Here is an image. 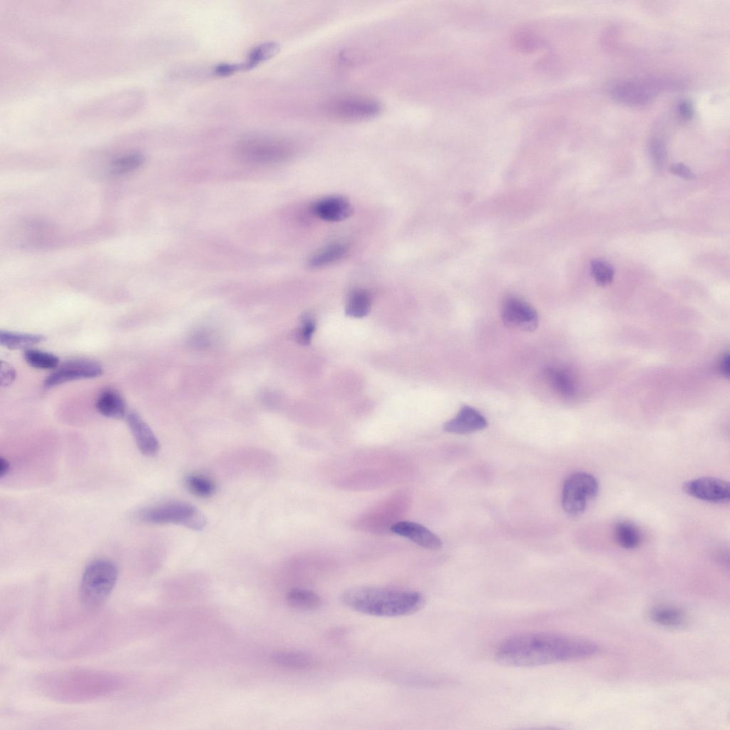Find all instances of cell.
<instances>
[{
  "label": "cell",
  "mask_w": 730,
  "mask_h": 730,
  "mask_svg": "<svg viewBox=\"0 0 730 730\" xmlns=\"http://www.w3.org/2000/svg\"><path fill=\"white\" fill-rule=\"evenodd\" d=\"M192 343L197 347L205 346L208 341L204 334L195 335L192 340Z\"/></svg>",
  "instance_id": "obj_37"
},
{
  "label": "cell",
  "mask_w": 730,
  "mask_h": 730,
  "mask_svg": "<svg viewBox=\"0 0 730 730\" xmlns=\"http://www.w3.org/2000/svg\"><path fill=\"white\" fill-rule=\"evenodd\" d=\"M144 161V157L139 153H132L120 156L113 160L110 166L112 175H122L135 170Z\"/></svg>",
  "instance_id": "obj_27"
},
{
  "label": "cell",
  "mask_w": 730,
  "mask_h": 730,
  "mask_svg": "<svg viewBox=\"0 0 730 730\" xmlns=\"http://www.w3.org/2000/svg\"><path fill=\"white\" fill-rule=\"evenodd\" d=\"M669 170L672 173L679 176L683 179L694 180L696 178L694 173L687 166L682 163L672 165Z\"/></svg>",
  "instance_id": "obj_33"
},
{
  "label": "cell",
  "mask_w": 730,
  "mask_h": 730,
  "mask_svg": "<svg viewBox=\"0 0 730 730\" xmlns=\"http://www.w3.org/2000/svg\"><path fill=\"white\" fill-rule=\"evenodd\" d=\"M371 305L369 293L364 289H356L348 297L345 312L350 317L360 318L368 314Z\"/></svg>",
  "instance_id": "obj_23"
},
{
  "label": "cell",
  "mask_w": 730,
  "mask_h": 730,
  "mask_svg": "<svg viewBox=\"0 0 730 730\" xmlns=\"http://www.w3.org/2000/svg\"><path fill=\"white\" fill-rule=\"evenodd\" d=\"M590 272L596 283L601 286L610 284L614 277V269L606 261L593 259L590 264Z\"/></svg>",
  "instance_id": "obj_29"
},
{
  "label": "cell",
  "mask_w": 730,
  "mask_h": 730,
  "mask_svg": "<svg viewBox=\"0 0 730 730\" xmlns=\"http://www.w3.org/2000/svg\"><path fill=\"white\" fill-rule=\"evenodd\" d=\"M649 153L654 164L657 167H661L665 160L666 149L663 141L660 138H655L652 139L649 143Z\"/></svg>",
  "instance_id": "obj_31"
},
{
  "label": "cell",
  "mask_w": 730,
  "mask_h": 730,
  "mask_svg": "<svg viewBox=\"0 0 730 730\" xmlns=\"http://www.w3.org/2000/svg\"><path fill=\"white\" fill-rule=\"evenodd\" d=\"M651 619L656 623L669 627H679L685 621L684 612L674 607H658L652 610Z\"/></svg>",
  "instance_id": "obj_24"
},
{
  "label": "cell",
  "mask_w": 730,
  "mask_h": 730,
  "mask_svg": "<svg viewBox=\"0 0 730 730\" xmlns=\"http://www.w3.org/2000/svg\"><path fill=\"white\" fill-rule=\"evenodd\" d=\"M347 250L344 244L332 243L315 252L308 259L307 266L310 269H319L329 265L344 258Z\"/></svg>",
  "instance_id": "obj_19"
},
{
  "label": "cell",
  "mask_w": 730,
  "mask_h": 730,
  "mask_svg": "<svg viewBox=\"0 0 730 730\" xmlns=\"http://www.w3.org/2000/svg\"><path fill=\"white\" fill-rule=\"evenodd\" d=\"M341 600L345 606L358 612L384 617L413 614L425 602L423 595L417 591L372 586L347 589L342 592Z\"/></svg>",
  "instance_id": "obj_2"
},
{
  "label": "cell",
  "mask_w": 730,
  "mask_h": 730,
  "mask_svg": "<svg viewBox=\"0 0 730 730\" xmlns=\"http://www.w3.org/2000/svg\"><path fill=\"white\" fill-rule=\"evenodd\" d=\"M10 471V463L8 460L4 457L0 458V478H2L6 476Z\"/></svg>",
  "instance_id": "obj_36"
},
{
  "label": "cell",
  "mask_w": 730,
  "mask_h": 730,
  "mask_svg": "<svg viewBox=\"0 0 730 730\" xmlns=\"http://www.w3.org/2000/svg\"><path fill=\"white\" fill-rule=\"evenodd\" d=\"M597 479L587 473L577 472L565 480L562 490V505L570 515H578L598 493Z\"/></svg>",
  "instance_id": "obj_6"
},
{
  "label": "cell",
  "mask_w": 730,
  "mask_h": 730,
  "mask_svg": "<svg viewBox=\"0 0 730 730\" xmlns=\"http://www.w3.org/2000/svg\"><path fill=\"white\" fill-rule=\"evenodd\" d=\"M294 151L289 140L273 136L252 135L241 140L237 146V155L252 163L270 164L284 161Z\"/></svg>",
  "instance_id": "obj_4"
},
{
  "label": "cell",
  "mask_w": 730,
  "mask_h": 730,
  "mask_svg": "<svg viewBox=\"0 0 730 730\" xmlns=\"http://www.w3.org/2000/svg\"><path fill=\"white\" fill-rule=\"evenodd\" d=\"M126 420L141 453L148 457L155 456L159 451L160 444L149 426L135 411L128 413Z\"/></svg>",
  "instance_id": "obj_13"
},
{
  "label": "cell",
  "mask_w": 730,
  "mask_h": 730,
  "mask_svg": "<svg viewBox=\"0 0 730 730\" xmlns=\"http://www.w3.org/2000/svg\"><path fill=\"white\" fill-rule=\"evenodd\" d=\"M96 407L101 415L108 418H122L127 415L123 398L113 389H106L99 394Z\"/></svg>",
  "instance_id": "obj_16"
},
{
  "label": "cell",
  "mask_w": 730,
  "mask_h": 730,
  "mask_svg": "<svg viewBox=\"0 0 730 730\" xmlns=\"http://www.w3.org/2000/svg\"><path fill=\"white\" fill-rule=\"evenodd\" d=\"M16 371L14 368L7 362L1 361V386H9L15 379Z\"/></svg>",
  "instance_id": "obj_32"
},
{
  "label": "cell",
  "mask_w": 730,
  "mask_h": 730,
  "mask_svg": "<svg viewBox=\"0 0 730 730\" xmlns=\"http://www.w3.org/2000/svg\"><path fill=\"white\" fill-rule=\"evenodd\" d=\"M26 362L31 366L41 369H51L58 366V358L49 352L27 349L24 353Z\"/></svg>",
  "instance_id": "obj_28"
},
{
  "label": "cell",
  "mask_w": 730,
  "mask_h": 730,
  "mask_svg": "<svg viewBox=\"0 0 730 730\" xmlns=\"http://www.w3.org/2000/svg\"><path fill=\"white\" fill-rule=\"evenodd\" d=\"M659 86V83L652 80H622L612 84L609 92L620 103L639 106L649 103L654 98Z\"/></svg>",
  "instance_id": "obj_8"
},
{
  "label": "cell",
  "mask_w": 730,
  "mask_h": 730,
  "mask_svg": "<svg viewBox=\"0 0 730 730\" xmlns=\"http://www.w3.org/2000/svg\"><path fill=\"white\" fill-rule=\"evenodd\" d=\"M682 489L687 495L709 503H726L730 499L729 484L714 477H701L683 484Z\"/></svg>",
  "instance_id": "obj_11"
},
{
  "label": "cell",
  "mask_w": 730,
  "mask_h": 730,
  "mask_svg": "<svg viewBox=\"0 0 730 730\" xmlns=\"http://www.w3.org/2000/svg\"><path fill=\"white\" fill-rule=\"evenodd\" d=\"M677 113L684 120H689L694 115V108L691 102L683 100L678 104Z\"/></svg>",
  "instance_id": "obj_34"
},
{
  "label": "cell",
  "mask_w": 730,
  "mask_h": 730,
  "mask_svg": "<svg viewBox=\"0 0 730 730\" xmlns=\"http://www.w3.org/2000/svg\"><path fill=\"white\" fill-rule=\"evenodd\" d=\"M186 485L196 496L209 498L215 491V484L209 477L199 473H192L186 478Z\"/></svg>",
  "instance_id": "obj_25"
},
{
  "label": "cell",
  "mask_w": 730,
  "mask_h": 730,
  "mask_svg": "<svg viewBox=\"0 0 730 730\" xmlns=\"http://www.w3.org/2000/svg\"><path fill=\"white\" fill-rule=\"evenodd\" d=\"M271 659L279 667L299 670L312 668L317 662L312 654L299 650L276 651L272 654Z\"/></svg>",
  "instance_id": "obj_17"
},
{
  "label": "cell",
  "mask_w": 730,
  "mask_h": 730,
  "mask_svg": "<svg viewBox=\"0 0 730 730\" xmlns=\"http://www.w3.org/2000/svg\"><path fill=\"white\" fill-rule=\"evenodd\" d=\"M545 377L552 389L565 398L572 397L576 392V383L572 374L566 369L549 366Z\"/></svg>",
  "instance_id": "obj_18"
},
{
  "label": "cell",
  "mask_w": 730,
  "mask_h": 730,
  "mask_svg": "<svg viewBox=\"0 0 730 730\" xmlns=\"http://www.w3.org/2000/svg\"><path fill=\"white\" fill-rule=\"evenodd\" d=\"M391 530L427 549L437 550L442 545V542L438 536L423 525L415 522L407 520L398 522L391 525Z\"/></svg>",
  "instance_id": "obj_14"
},
{
  "label": "cell",
  "mask_w": 730,
  "mask_h": 730,
  "mask_svg": "<svg viewBox=\"0 0 730 730\" xmlns=\"http://www.w3.org/2000/svg\"><path fill=\"white\" fill-rule=\"evenodd\" d=\"M118 580L115 565L106 559H98L86 567L80 583L79 595L83 605L99 607L111 594Z\"/></svg>",
  "instance_id": "obj_3"
},
{
  "label": "cell",
  "mask_w": 730,
  "mask_h": 730,
  "mask_svg": "<svg viewBox=\"0 0 730 730\" xmlns=\"http://www.w3.org/2000/svg\"><path fill=\"white\" fill-rule=\"evenodd\" d=\"M102 373V366L96 361L74 359L62 364L48 376L43 384L45 387L51 388L73 380L98 377Z\"/></svg>",
  "instance_id": "obj_9"
},
{
  "label": "cell",
  "mask_w": 730,
  "mask_h": 730,
  "mask_svg": "<svg viewBox=\"0 0 730 730\" xmlns=\"http://www.w3.org/2000/svg\"><path fill=\"white\" fill-rule=\"evenodd\" d=\"M331 117L345 121H359L371 118L381 110L376 99L360 95H346L330 101L326 108Z\"/></svg>",
  "instance_id": "obj_7"
},
{
  "label": "cell",
  "mask_w": 730,
  "mask_h": 730,
  "mask_svg": "<svg viewBox=\"0 0 730 730\" xmlns=\"http://www.w3.org/2000/svg\"><path fill=\"white\" fill-rule=\"evenodd\" d=\"M41 334H29L1 330L0 343L10 349L27 348L45 340Z\"/></svg>",
  "instance_id": "obj_22"
},
{
  "label": "cell",
  "mask_w": 730,
  "mask_h": 730,
  "mask_svg": "<svg viewBox=\"0 0 730 730\" xmlns=\"http://www.w3.org/2000/svg\"><path fill=\"white\" fill-rule=\"evenodd\" d=\"M310 210L314 215L328 222L346 220L353 213V207L349 200L339 195L320 198L312 204Z\"/></svg>",
  "instance_id": "obj_12"
},
{
  "label": "cell",
  "mask_w": 730,
  "mask_h": 730,
  "mask_svg": "<svg viewBox=\"0 0 730 730\" xmlns=\"http://www.w3.org/2000/svg\"><path fill=\"white\" fill-rule=\"evenodd\" d=\"M314 328V322L312 316L309 314H303L300 326L294 332L295 341L302 345L309 344Z\"/></svg>",
  "instance_id": "obj_30"
},
{
  "label": "cell",
  "mask_w": 730,
  "mask_h": 730,
  "mask_svg": "<svg viewBox=\"0 0 730 730\" xmlns=\"http://www.w3.org/2000/svg\"><path fill=\"white\" fill-rule=\"evenodd\" d=\"M719 370H720L721 374L724 376L727 377V378L729 377L730 360H729V354H724L722 356V358L721 359V361H720V363H719Z\"/></svg>",
  "instance_id": "obj_35"
},
{
  "label": "cell",
  "mask_w": 730,
  "mask_h": 730,
  "mask_svg": "<svg viewBox=\"0 0 730 730\" xmlns=\"http://www.w3.org/2000/svg\"><path fill=\"white\" fill-rule=\"evenodd\" d=\"M287 603L300 610H315L322 605V598L315 592L304 588H294L287 595Z\"/></svg>",
  "instance_id": "obj_20"
},
{
  "label": "cell",
  "mask_w": 730,
  "mask_h": 730,
  "mask_svg": "<svg viewBox=\"0 0 730 730\" xmlns=\"http://www.w3.org/2000/svg\"><path fill=\"white\" fill-rule=\"evenodd\" d=\"M138 517L145 523L177 524L193 530H200L206 524L205 517L200 510L182 501L167 502L145 508L138 513Z\"/></svg>",
  "instance_id": "obj_5"
},
{
  "label": "cell",
  "mask_w": 730,
  "mask_h": 730,
  "mask_svg": "<svg viewBox=\"0 0 730 730\" xmlns=\"http://www.w3.org/2000/svg\"><path fill=\"white\" fill-rule=\"evenodd\" d=\"M616 542L625 549L637 548L642 541V534L638 528L631 522L621 521L614 528Z\"/></svg>",
  "instance_id": "obj_21"
},
{
  "label": "cell",
  "mask_w": 730,
  "mask_h": 730,
  "mask_svg": "<svg viewBox=\"0 0 730 730\" xmlns=\"http://www.w3.org/2000/svg\"><path fill=\"white\" fill-rule=\"evenodd\" d=\"M279 51V46L274 42L262 43L254 48L249 53L247 61L240 64L242 69L252 68L274 56Z\"/></svg>",
  "instance_id": "obj_26"
},
{
  "label": "cell",
  "mask_w": 730,
  "mask_h": 730,
  "mask_svg": "<svg viewBox=\"0 0 730 730\" xmlns=\"http://www.w3.org/2000/svg\"><path fill=\"white\" fill-rule=\"evenodd\" d=\"M487 425L485 418L479 411L464 406L453 418L444 424L443 429L448 433L467 434L483 430Z\"/></svg>",
  "instance_id": "obj_15"
},
{
  "label": "cell",
  "mask_w": 730,
  "mask_h": 730,
  "mask_svg": "<svg viewBox=\"0 0 730 730\" xmlns=\"http://www.w3.org/2000/svg\"><path fill=\"white\" fill-rule=\"evenodd\" d=\"M599 650L592 641L582 637L545 632L513 635L498 647L495 658L509 667H536L574 661L595 655Z\"/></svg>",
  "instance_id": "obj_1"
},
{
  "label": "cell",
  "mask_w": 730,
  "mask_h": 730,
  "mask_svg": "<svg viewBox=\"0 0 730 730\" xmlns=\"http://www.w3.org/2000/svg\"><path fill=\"white\" fill-rule=\"evenodd\" d=\"M501 316L504 325L512 329L533 331L538 325V316L535 309L517 297L505 299Z\"/></svg>",
  "instance_id": "obj_10"
}]
</instances>
